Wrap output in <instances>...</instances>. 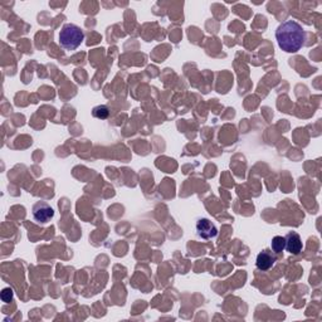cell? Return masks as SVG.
<instances>
[{
    "label": "cell",
    "instance_id": "6da1fadb",
    "mask_svg": "<svg viewBox=\"0 0 322 322\" xmlns=\"http://www.w3.org/2000/svg\"><path fill=\"white\" fill-rule=\"evenodd\" d=\"M276 39L282 51L287 53H296L305 46L306 33L297 22L286 20L277 28Z\"/></svg>",
    "mask_w": 322,
    "mask_h": 322
},
{
    "label": "cell",
    "instance_id": "7a4b0ae2",
    "mask_svg": "<svg viewBox=\"0 0 322 322\" xmlns=\"http://www.w3.org/2000/svg\"><path fill=\"white\" fill-rule=\"evenodd\" d=\"M84 39L83 30L76 24H65L59 32V44L66 51H74Z\"/></svg>",
    "mask_w": 322,
    "mask_h": 322
},
{
    "label": "cell",
    "instance_id": "3957f363",
    "mask_svg": "<svg viewBox=\"0 0 322 322\" xmlns=\"http://www.w3.org/2000/svg\"><path fill=\"white\" fill-rule=\"evenodd\" d=\"M33 218L39 224H46V223L51 222L53 219L54 210L48 203L46 202H38L33 205Z\"/></svg>",
    "mask_w": 322,
    "mask_h": 322
},
{
    "label": "cell",
    "instance_id": "277c9868",
    "mask_svg": "<svg viewBox=\"0 0 322 322\" xmlns=\"http://www.w3.org/2000/svg\"><path fill=\"white\" fill-rule=\"evenodd\" d=\"M197 234L203 239H213L218 235V228L214 225V223L211 220L206 218H200L197 222Z\"/></svg>",
    "mask_w": 322,
    "mask_h": 322
},
{
    "label": "cell",
    "instance_id": "5b68a950",
    "mask_svg": "<svg viewBox=\"0 0 322 322\" xmlns=\"http://www.w3.org/2000/svg\"><path fill=\"white\" fill-rule=\"evenodd\" d=\"M285 239H286L285 249H287V252H290L291 254H299V253L302 252L304 244H302V239L298 233L290 232L285 237Z\"/></svg>",
    "mask_w": 322,
    "mask_h": 322
},
{
    "label": "cell",
    "instance_id": "8992f818",
    "mask_svg": "<svg viewBox=\"0 0 322 322\" xmlns=\"http://www.w3.org/2000/svg\"><path fill=\"white\" fill-rule=\"evenodd\" d=\"M274 262H276V255L272 254V252H269L268 249H264L257 255L255 266L261 271H268L274 266Z\"/></svg>",
    "mask_w": 322,
    "mask_h": 322
},
{
    "label": "cell",
    "instance_id": "52a82bcc",
    "mask_svg": "<svg viewBox=\"0 0 322 322\" xmlns=\"http://www.w3.org/2000/svg\"><path fill=\"white\" fill-rule=\"evenodd\" d=\"M271 248L274 253H276V254H280V253H282L286 248L285 237H281V235L274 237V238L272 239V242H271Z\"/></svg>",
    "mask_w": 322,
    "mask_h": 322
},
{
    "label": "cell",
    "instance_id": "ba28073f",
    "mask_svg": "<svg viewBox=\"0 0 322 322\" xmlns=\"http://www.w3.org/2000/svg\"><path fill=\"white\" fill-rule=\"evenodd\" d=\"M92 115L96 118H100V120H106L109 117L110 111L107 109V106H103V104H100V106H96L95 109L92 110Z\"/></svg>",
    "mask_w": 322,
    "mask_h": 322
},
{
    "label": "cell",
    "instance_id": "9c48e42d",
    "mask_svg": "<svg viewBox=\"0 0 322 322\" xmlns=\"http://www.w3.org/2000/svg\"><path fill=\"white\" fill-rule=\"evenodd\" d=\"M0 296H2V299H3V302H4V304H9V302L13 301L14 292H13L12 288L8 287V288H4V290L2 291V294H0Z\"/></svg>",
    "mask_w": 322,
    "mask_h": 322
}]
</instances>
